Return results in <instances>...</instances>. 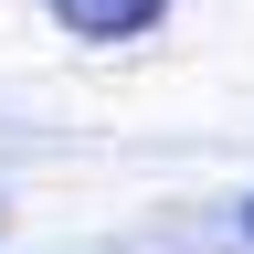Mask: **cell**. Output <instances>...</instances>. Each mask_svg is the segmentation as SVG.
Instances as JSON below:
<instances>
[{
	"instance_id": "cell-2",
	"label": "cell",
	"mask_w": 254,
	"mask_h": 254,
	"mask_svg": "<svg viewBox=\"0 0 254 254\" xmlns=\"http://www.w3.org/2000/svg\"><path fill=\"white\" fill-rule=\"evenodd\" d=\"M244 244H254V201H244Z\"/></svg>"
},
{
	"instance_id": "cell-1",
	"label": "cell",
	"mask_w": 254,
	"mask_h": 254,
	"mask_svg": "<svg viewBox=\"0 0 254 254\" xmlns=\"http://www.w3.org/2000/svg\"><path fill=\"white\" fill-rule=\"evenodd\" d=\"M53 21L74 43H138V32L170 21V0H53Z\"/></svg>"
}]
</instances>
